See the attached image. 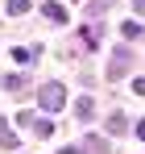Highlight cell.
Returning <instances> with one entry per match:
<instances>
[{
    "label": "cell",
    "instance_id": "cell-3",
    "mask_svg": "<svg viewBox=\"0 0 145 154\" xmlns=\"http://www.w3.org/2000/svg\"><path fill=\"white\" fill-rule=\"evenodd\" d=\"M13 142H17V137H13V129L0 121V146H13Z\"/></svg>",
    "mask_w": 145,
    "mask_h": 154
},
{
    "label": "cell",
    "instance_id": "cell-7",
    "mask_svg": "<svg viewBox=\"0 0 145 154\" xmlns=\"http://www.w3.org/2000/svg\"><path fill=\"white\" fill-rule=\"evenodd\" d=\"M133 92H137V96H145V79H137V83H133Z\"/></svg>",
    "mask_w": 145,
    "mask_h": 154
},
{
    "label": "cell",
    "instance_id": "cell-8",
    "mask_svg": "<svg viewBox=\"0 0 145 154\" xmlns=\"http://www.w3.org/2000/svg\"><path fill=\"white\" fill-rule=\"evenodd\" d=\"M137 137H141V142H145V121H141V125H137Z\"/></svg>",
    "mask_w": 145,
    "mask_h": 154
},
{
    "label": "cell",
    "instance_id": "cell-9",
    "mask_svg": "<svg viewBox=\"0 0 145 154\" xmlns=\"http://www.w3.org/2000/svg\"><path fill=\"white\" fill-rule=\"evenodd\" d=\"M137 13H145V0H137Z\"/></svg>",
    "mask_w": 145,
    "mask_h": 154
},
{
    "label": "cell",
    "instance_id": "cell-6",
    "mask_svg": "<svg viewBox=\"0 0 145 154\" xmlns=\"http://www.w3.org/2000/svg\"><path fill=\"white\" fill-rule=\"evenodd\" d=\"M108 4H112V0H91V4H87V13H104Z\"/></svg>",
    "mask_w": 145,
    "mask_h": 154
},
{
    "label": "cell",
    "instance_id": "cell-2",
    "mask_svg": "<svg viewBox=\"0 0 145 154\" xmlns=\"http://www.w3.org/2000/svg\"><path fill=\"white\" fill-rule=\"evenodd\" d=\"M42 13H46L54 25H67V8H62V4H42Z\"/></svg>",
    "mask_w": 145,
    "mask_h": 154
},
{
    "label": "cell",
    "instance_id": "cell-1",
    "mask_svg": "<svg viewBox=\"0 0 145 154\" xmlns=\"http://www.w3.org/2000/svg\"><path fill=\"white\" fill-rule=\"evenodd\" d=\"M37 100H42V108H46V112H58V108L67 104V92H62V83H46Z\"/></svg>",
    "mask_w": 145,
    "mask_h": 154
},
{
    "label": "cell",
    "instance_id": "cell-4",
    "mask_svg": "<svg viewBox=\"0 0 145 154\" xmlns=\"http://www.w3.org/2000/svg\"><path fill=\"white\" fill-rule=\"evenodd\" d=\"M120 129H124V117H120V112H112V121H108V133H120Z\"/></svg>",
    "mask_w": 145,
    "mask_h": 154
},
{
    "label": "cell",
    "instance_id": "cell-5",
    "mask_svg": "<svg viewBox=\"0 0 145 154\" xmlns=\"http://www.w3.org/2000/svg\"><path fill=\"white\" fill-rule=\"evenodd\" d=\"M29 8V0H8V13H25Z\"/></svg>",
    "mask_w": 145,
    "mask_h": 154
}]
</instances>
